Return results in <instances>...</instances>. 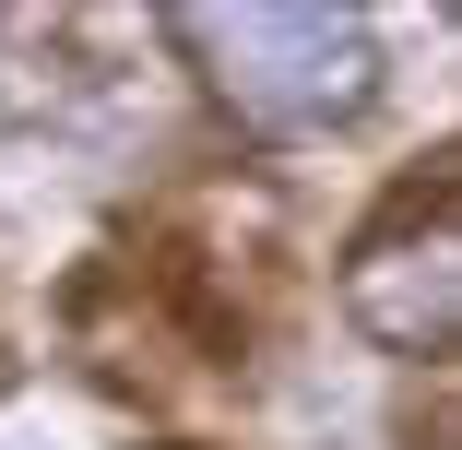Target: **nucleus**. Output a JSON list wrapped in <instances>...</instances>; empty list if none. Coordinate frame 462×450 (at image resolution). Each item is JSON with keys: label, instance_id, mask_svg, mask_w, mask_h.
<instances>
[{"label": "nucleus", "instance_id": "nucleus-1", "mask_svg": "<svg viewBox=\"0 0 462 450\" xmlns=\"http://www.w3.org/2000/svg\"><path fill=\"white\" fill-rule=\"evenodd\" d=\"M178 48L226 119L285 142L380 107V36H367V13H332V0H202V13H178Z\"/></svg>", "mask_w": 462, "mask_h": 450}, {"label": "nucleus", "instance_id": "nucleus-2", "mask_svg": "<svg viewBox=\"0 0 462 450\" xmlns=\"http://www.w3.org/2000/svg\"><path fill=\"white\" fill-rule=\"evenodd\" d=\"M344 320L380 355H462V178L403 190L380 225L344 249Z\"/></svg>", "mask_w": 462, "mask_h": 450}, {"label": "nucleus", "instance_id": "nucleus-3", "mask_svg": "<svg viewBox=\"0 0 462 450\" xmlns=\"http://www.w3.org/2000/svg\"><path fill=\"white\" fill-rule=\"evenodd\" d=\"M415 438L462 450V380H427V403H415Z\"/></svg>", "mask_w": 462, "mask_h": 450}]
</instances>
